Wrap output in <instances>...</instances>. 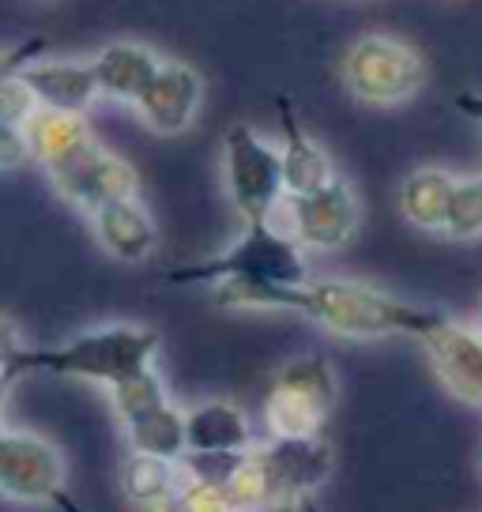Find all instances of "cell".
I'll list each match as a JSON object with an SVG mask.
<instances>
[{
    "mask_svg": "<svg viewBox=\"0 0 482 512\" xmlns=\"http://www.w3.org/2000/svg\"><path fill=\"white\" fill-rule=\"evenodd\" d=\"M53 505H57V509H61V512H87V509H83V505H80V501H76V497L68 494V490H61V494L53 497Z\"/></svg>",
    "mask_w": 482,
    "mask_h": 512,
    "instance_id": "obj_32",
    "label": "cell"
},
{
    "mask_svg": "<svg viewBox=\"0 0 482 512\" xmlns=\"http://www.w3.org/2000/svg\"><path fill=\"white\" fill-rule=\"evenodd\" d=\"M456 110L482 125V95L479 91H464V95H456Z\"/></svg>",
    "mask_w": 482,
    "mask_h": 512,
    "instance_id": "obj_30",
    "label": "cell"
},
{
    "mask_svg": "<svg viewBox=\"0 0 482 512\" xmlns=\"http://www.w3.org/2000/svg\"><path fill=\"white\" fill-rule=\"evenodd\" d=\"M226 494L238 505V512H268V475L257 456V445L238 460L234 475L226 482Z\"/></svg>",
    "mask_w": 482,
    "mask_h": 512,
    "instance_id": "obj_24",
    "label": "cell"
},
{
    "mask_svg": "<svg viewBox=\"0 0 482 512\" xmlns=\"http://www.w3.org/2000/svg\"><path fill=\"white\" fill-rule=\"evenodd\" d=\"M177 490H181V460L129 452V460L121 467V494L129 497L136 509H162L166 501H174Z\"/></svg>",
    "mask_w": 482,
    "mask_h": 512,
    "instance_id": "obj_20",
    "label": "cell"
},
{
    "mask_svg": "<svg viewBox=\"0 0 482 512\" xmlns=\"http://www.w3.org/2000/svg\"><path fill=\"white\" fill-rule=\"evenodd\" d=\"M456 177L460 174H452L445 166H418V170H411L400 185V215L415 230L445 234Z\"/></svg>",
    "mask_w": 482,
    "mask_h": 512,
    "instance_id": "obj_18",
    "label": "cell"
},
{
    "mask_svg": "<svg viewBox=\"0 0 482 512\" xmlns=\"http://www.w3.org/2000/svg\"><path fill=\"white\" fill-rule=\"evenodd\" d=\"M38 106L42 102H38L31 83L23 80V68L0 80V121H12V125L23 128L38 113Z\"/></svg>",
    "mask_w": 482,
    "mask_h": 512,
    "instance_id": "obj_25",
    "label": "cell"
},
{
    "mask_svg": "<svg viewBox=\"0 0 482 512\" xmlns=\"http://www.w3.org/2000/svg\"><path fill=\"white\" fill-rule=\"evenodd\" d=\"M287 211V230L302 249L313 253H336L358 234L362 223V200L347 177H332L328 185L302 196H287L283 200Z\"/></svg>",
    "mask_w": 482,
    "mask_h": 512,
    "instance_id": "obj_8",
    "label": "cell"
},
{
    "mask_svg": "<svg viewBox=\"0 0 482 512\" xmlns=\"http://www.w3.org/2000/svg\"><path fill=\"white\" fill-rule=\"evenodd\" d=\"M177 505H181V512H238V505L226 494V486H215V482H204V479H189L185 471H181Z\"/></svg>",
    "mask_w": 482,
    "mask_h": 512,
    "instance_id": "obj_26",
    "label": "cell"
},
{
    "mask_svg": "<svg viewBox=\"0 0 482 512\" xmlns=\"http://www.w3.org/2000/svg\"><path fill=\"white\" fill-rule=\"evenodd\" d=\"M162 336L147 324H98L80 336L65 339L61 347H42L19 358V377L27 373H57L76 381H95L113 388L140 369L155 366Z\"/></svg>",
    "mask_w": 482,
    "mask_h": 512,
    "instance_id": "obj_2",
    "label": "cell"
},
{
    "mask_svg": "<svg viewBox=\"0 0 482 512\" xmlns=\"http://www.w3.org/2000/svg\"><path fill=\"white\" fill-rule=\"evenodd\" d=\"M27 144H31V159L42 166V170H53L65 159H72L76 151L91 144V125L83 113L72 110H53V106H38L31 121H27Z\"/></svg>",
    "mask_w": 482,
    "mask_h": 512,
    "instance_id": "obj_19",
    "label": "cell"
},
{
    "mask_svg": "<svg viewBox=\"0 0 482 512\" xmlns=\"http://www.w3.org/2000/svg\"><path fill=\"white\" fill-rule=\"evenodd\" d=\"M23 80L34 87V95L42 106H53V110H72V113H87L98 98V80L95 68H91V57H34L31 64H23Z\"/></svg>",
    "mask_w": 482,
    "mask_h": 512,
    "instance_id": "obj_13",
    "label": "cell"
},
{
    "mask_svg": "<svg viewBox=\"0 0 482 512\" xmlns=\"http://www.w3.org/2000/svg\"><path fill=\"white\" fill-rule=\"evenodd\" d=\"M479 475H482V460H479Z\"/></svg>",
    "mask_w": 482,
    "mask_h": 512,
    "instance_id": "obj_35",
    "label": "cell"
},
{
    "mask_svg": "<svg viewBox=\"0 0 482 512\" xmlns=\"http://www.w3.org/2000/svg\"><path fill=\"white\" fill-rule=\"evenodd\" d=\"M42 53H46V38H23L16 46H4L0 49V80L19 72L23 64H31L34 57H42Z\"/></svg>",
    "mask_w": 482,
    "mask_h": 512,
    "instance_id": "obj_29",
    "label": "cell"
},
{
    "mask_svg": "<svg viewBox=\"0 0 482 512\" xmlns=\"http://www.w3.org/2000/svg\"><path fill=\"white\" fill-rule=\"evenodd\" d=\"M27 354V339L12 317H0V373H19V358Z\"/></svg>",
    "mask_w": 482,
    "mask_h": 512,
    "instance_id": "obj_28",
    "label": "cell"
},
{
    "mask_svg": "<svg viewBox=\"0 0 482 512\" xmlns=\"http://www.w3.org/2000/svg\"><path fill=\"white\" fill-rule=\"evenodd\" d=\"M31 162V144H27V128L0 121V170H19Z\"/></svg>",
    "mask_w": 482,
    "mask_h": 512,
    "instance_id": "obj_27",
    "label": "cell"
},
{
    "mask_svg": "<svg viewBox=\"0 0 482 512\" xmlns=\"http://www.w3.org/2000/svg\"><path fill=\"white\" fill-rule=\"evenodd\" d=\"M121 430H125V441H129L132 452H151V456H166V460H181L189 452V441H185V411L174 400H166L155 411L132 418Z\"/></svg>",
    "mask_w": 482,
    "mask_h": 512,
    "instance_id": "obj_21",
    "label": "cell"
},
{
    "mask_svg": "<svg viewBox=\"0 0 482 512\" xmlns=\"http://www.w3.org/2000/svg\"><path fill=\"white\" fill-rule=\"evenodd\" d=\"M159 49L144 46V42H106L91 57V68H95L98 80V95L110 98V102H125V106H136V98L147 91V83L155 80V72L162 68Z\"/></svg>",
    "mask_w": 482,
    "mask_h": 512,
    "instance_id": "obj_15",
    "label": "cell"
},
{
    "mask_svg": "<svg viewBox=\"0 0 482 512\" xmlns=\"http://www.w3.org/2000/svg\"><path fill=\"white\" fill-rule=\"evenodd\" d=\"M185 441L189 452H249L253 426L238 403L204 400L185 411Z\"/></svg>",
    "mask_w": 482,
    "mask_h": 512,
    "instance_id": "obj_17",
    "label": "cell"
},
{
    "mask_svg": "<svg viewBox=\"0 0 482 512\" xmlns=\"http://www.w3.org/2000/svg\"><path fill=\"white\" fill-rule=\"evenodd\" d=\"M430 358V369L441 381V388L460 403L482 407V332L467 328L460 320L437 324L430 336L418 339Z\"/></svg>",
    "mask_w": 482,
    "mask_h": 512,
    "instance_id": "obj_12",
    "label": "cell"
},
{
    "mask_svg": "<svg viewBox=\"0 0 482 512\" xmlns=\"http://www.w3.org/2000/svg\"><path fill=\"white\" fill-rule=\"evenodd\" d=\"M170 283H185V287H215L223 279H241V283H279V287H302L309 283V260L306 249L294 241L290 230L268 219V223H245L241 238L223 249L211 260L189 264V268H174L166 275Z\"/></svg>",
    "mask_w": 482,
    "mask_h": 512,
    "instance_id": "obj_3",
    "label": "cell"
},
{
    "mask_svg": "<svg viewBox=\"0 0 482 512\" xmlns=\"http://www.w3.org/2000/svg\"><path fill=\"white\" fill-rule=\"evenodd\" d=\"M479 320H482V294H479Z\"/></svg>",
    "mask_w": 482,
    "mask_h": 512,
    "instance_id": "obj_34",
    "label": "cell"
},
{
    "mask_svg": "<svg viewBox=\"0 0 482 512\" xmlns=\"http://www.w3.org/2000/svg\"><path fill=\"white\" fill-rule=\"evenodd\" d=\"M445 238L452 241L482 238V177H456Z\"/></svg>",
    "mask_w": 482,
    "mask_h": 512,
    "instance_id": "obj_23",
    "label": "cell"
},
{
    "mask_svg": "<svg viewBox=\"0 0 482 512\" xmlns=\"http://www.w3.org/2000/svg\"><path fill=\"white\" fill-rule=\"evenodd\" d=\"M19 381V373H0V418H4V403L12 396V384ZM4 430V426H0Z\"/></svg>",
    "mask_w": 482,
    "mask_h": 512,
    "instance_id": "obj_31",
    "label": "cell"
},
{
    "mask_svg": "<svg viewBox=\"0 0 482 512\" xmlns=\"http://www.w3.org/2000/svg\"><path fill=\"white\" fill-rule=\"evenodd\" d=\"M339 400L336 369L321 354H302L279 366L268 400L264 426L268 437H321L324 422L332 418Z\"/></svg>",
    "mask_w": 482,
    "mask_h": 512,
    "instance_id": "obj_6",
    "label": "cell"
},
{
    "mask_svg": "<svg viewBox=\"0 0 482 512\" xmlns=\"http://www.w3.org/2000/svg\"><path fill=\"white\" fill-rule=\"evenodd\" d=\"M211 305L219 309H275V313H302L324 332L339 339H392L430 336L445 324V309L415 305L392 298L385 290L358 283V279H309L302 287L279 283H241L223 279L211 287Z\"/></svg>",
    "mask_w": 482,
    "mask_h": 512,
    "instance_id": "obj_1",
    "label": "cell"
},
{
    "mask_svg": "<svg viewBox=\"0 0 482 512\" xmlns=\"http://www.w3.org/2000/svg\"><path fill=\"white\" fill-rule=\"evenodd\" d=\"M339 80L354 102L373 106V110H392V106L411 102L426 87L430 64L422 57V49L411 46L400 34L366 31L343 53Z\"/></svg>",
    "mask_w": 482,
    "mask_h": 512,
    "instance_id": "obj_4",
    "label": "cell"
},
{
    "mask_svg": "<svg viewBox=\"0 0 482 512\" xmlns=\"http://www.w3.org/2000/svg\"><path fill=\"white\" fill-rule=\"evenodd\" d=\"M110 400H113V411H117V422L125 426L132 418L147 415V411H155L162 403L170 400V392H166V381L159 377V369L147 366L140 373H132L125 381H117L110 388Z\"/></svg>",
    "mask_w": 482,
    "mask_h": 512,
    "instance_id": "obj_22",
    "label": "cell"
},
{
    "mask_svg": "<svg viewBox=\"0 0 482 512\" xmlns=\"http://www.w3.org/2000/svg\"><path fill=\"white\" fill-rule=\"evenodd\" d=\"M302 512H321V509H317V501H313V497H309L306 505H302Z\"/></svg>",
    "mask_w": 482,
    "mask_h": 512,
    "instance_id": "obj_33",
    "label": "cell"
},
{
    "mask_svg": "<svg viewBox=\"0 0 482 512\" xmlns=\"http://www.w3.org/2000/svg\"><path fill=\"white\" fill-rule=\"evenodd\" d=\"M223 177L241 223H268L287 200L283 151L253 125H230L223 136Z\"/></svg>",
    "mask_w": 482,
    "mask_h": 512,
    "instance_id": "obj_5",
    "label": "cell"
},
{
    "mask_svg": "<svg viewBox=\"0 0 482 512\" xmlns=\"http://www.w3.org/2000/svg\"><path fill=\"white\" fill-rule=\"evenodd\" d=\"M65 490L61 448L27 430H0V494L23 505H53Z\"/></svg>",
    "mask_w": 482,
    "mask_h": 512,
    "instance_id": "obj_9",
    "label": "cell"
},
{
    "mask_svg": "<svg viewBox=\"0 0 482 512\" xmlns=\"http://www.w3.org/2000/svg\"><path fill=\"white\" fill-rule=\"evenodd\" d=\"M204 106V80L193 64L185 61H162L155 80L147 83V91L136 98V117L144 121L155 136H181L189 132L196 113Z\"/></svg>",
    "mask_w": 482,
    "mask_h": 512,
    "instance_id": "obj_11",
    "label": "cell"
},
{
    "mask_svg": "<svg viewBox=\"0 0 482 512\" xmlns=\"http://www.w3.org/2000/svg\"><path fill=\"white\" fill-rule=\"evenodd\" d=\"M53 189L65 196L72 208H80L83 215H95L98 208H106L113 200H129L140 192V177L121 155H113L106 147L91 140V144L76 151L72 159L49 170Z\"/></svg>",
    "mask_w": 482,
    "mask_h": 512,
    "instance_id": "obj_10",
    "label": "cell"
},
{
    "mask_svg": "<svg viewBox=\"0 0 482 512\" xmlns=\"http://www.w3.org/2000/svg\"><path fill=\"white\" fill-rule=\"evenodd\" d=\"M275 106H279V125H283V177H287V196H302V192H313L328 185L332 177H336V166L328 159V151H324L313 136H309L302 121H298V113L290 106V98H275Z\"/></svg>",
    "mask_w": 482,
    "mask_h": 512,
    "instance_id": "obj_16",
    "label": "cell"
},
{
    "mask_svg": "<svg viewBox=\"0 0 482 512\" xmlns=\"http://www.w3.org/2000/svg\"><path fill=\"white\" fill-rule=\"evenodd\" d=\"M257 456L268 475V512H302L336 467L324 437H272L257 445Z\"/></svg>",
    "mask_w": 482,
    "mask_h": 512,
    "instance_id": "obj_7",
    "label": "cell"
},
{
    "mask_svg": "<svg viewBox=\"0 0 482 512\" xmlns=\"http://www.w3.org/2000/svg\"><path fill=\"white\" fill-rule=\"evenodd\" d=\"M91 219V230H95V241L121 264H144L151 260V253L159 249V230H155V219L151 211L140 204V196H129V200H113L106 208H98Z\"/></svg>",
    "mask_w": 482,
    "mask_h": 512,
    "instance_id": "obj_14",
    "label": "cell"
}]
</instances>
